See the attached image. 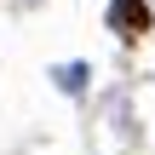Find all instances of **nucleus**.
<instances>
[{"label":"nucleus","instance_id":"2","mask_svg":"<svg viewBox=\"0 0 155 155\" xmlns=\"http://www.w3.org/2000/svg\"><path fill=\"white\" fill-rule=\"evenodd\" d=\"M58 86H63V92H81V86H86V63H63V69H58Z\"/></svg>","mask_w":155,"mask_h":155},{"label":"nucleus","instance_id":"1","mask_svg":"<svg viewBox=\"0 0 155 155\" xmlns=\"http://www.w3.org/2000/svg\"><path fill=\"white\" fill-rule=\"evenodd\" d=\"M109 29H115L121 40L150 35V6H144V0H109Z\"/></svg>","mask_w":155,"mask_h":155}]
</instances>
